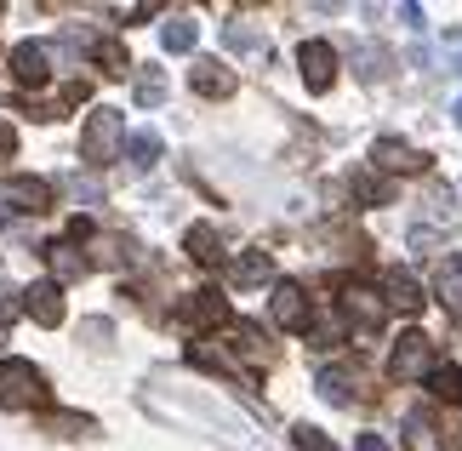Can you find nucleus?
Returning a JSON list of instances; mask_svg holds the SVG:
<instances>
[{
    "mask_svg": "<svg viewBox=\"0 0 462 451\" xmlns=\"http://www.w3.org/2000/svg\"><path fill=\"white\" fill-rule=\"evenodd\" d=\"M354 451H394V446H388L383 435H360V440H354Z\"/></svg>",
    "mask_w": 462,
    "mask_h": 451,
    "instance_id": "nucleus-27",
    "label": "nucleus"
},
{
    "mask_svg": "<svg viewBox=\"0 0 462 451\" xmlns=\"http://www.w3.org/2000/svg\"><path fill=\"white\" fill-rule=\"evenodd\" d=\"M23 315L34 320V326H63V286L34 280L29 292H23Z\"/></svg>",
    "mask_w": 462,
    "mask_h": 451,
    "instance_id": "nucleus-9",
    "label": "nucleus"
},
{
    "mask_svg": "<svg viewBox=\"0 0 462 451\" xmlns=\"http://www.w3.org/2000/svg\"><path fill=\"white\" fill-rule=\"evenodd\" d=\"M126 149H132L137 166H154V160H160V132H132V137H126Z\"/></svg>",
    "mask_w": 462,
    "mask_h": 451,
    "instance_id": "nucleus-20",
    "label": "nucleus"
},
{
    "mask_svg": "<svg viewBox=\"0 0 462 451\" xmlns=\"http://www.w3.org/2000/svg\"><path fill=\"white\" fill-rule=\"evenodd\" d=\"M0 12H6V6H0Z\"/></svg>",
    "mask_w": 462,
    "mask_h": 451,
    "instance_id": "nucleus-30",
    "label": "nucleus"
},
{
    "mask_svg": "<svg viewBox=\"0 0 462 451\" xmlns=\"http://www.w3.org/2000/svg\"><path fill=\"white\" fill-rule=\"evenodd\" d=\"M319 394H326L331 406H348V371H337V366H326V371H319Z\"/></svg>",
    "mask_w": 462,
    "mask_h": 451,
    "instance_id": "nucleus-21",
    "label": "nucleus"
},
{
    "mask_svg": "<svg viewBox=\"0 0 462 451\" xmlns=\"http://www.w3.org/2000/svg\"><path fill=\"white\" fill-rule=\"evenodd\" d=\"M46 206H51V183H46V177H6V183H0V211L41 218Z\"/></svg>",
    "mask_w": 462,
    "mask_h": 451,
    "instance_id": "nucleus-4",
    "label": "nucleus"
},
{
    "mask_svg": "<svg viewBox=\"0 0 462 451\" xmlns=\"http://www.w3.org/2000/svg\"><path fill=\"white\" fill-rule=\"evenodd\" d=\"M422 383H429V394H434V400H446V406L462 400V366H434Z\"/></svg>",
    "mask_w": 462,
    "mask_h": 451,
    "instance_id": "nucleus-16",
    "label": "nucleus"
},
{
    "mask_svg": "<svg viewBox=\"0 0 462 451\" xmlns=\"http://www.w3.org/2000/svg\"><path fill=\"white\" fill-rule=\"evenodd\" d=\"M388 371H394L400 383H422V377L434 371V343L422 337V332H405L394 343V354H388Z\"/></svg>",
    "mask_w": 462,
    "mask_h": 451,
    "instance_id": "nucleus-3",
    "label": "nucleus"
},
{
    "mask_svg": "<svg viewBox=\"0 0 462 451\" xmlns=\"http://www.w3.org/2000/svg\"><path fill=\"white\" fill-rule=\"evenodd\" d=\"M92 58L103 63V75H132V58H126V46H120V41H97Z\"/></svg>",
    "mask_w": 462,
    "mask_h": 451,
    "instance_id": "nucleus-19",
    "label": "nucleus"
},
{
    "mask_svg": "<svg viewBox=\"0 0 462 451\" xmlns=\"http://www.w3.org/2000/svg\"><path fill=\"white\" fill-rule=\"evenodd\" d=\"M17 149V132H12V120H0V160H6Z\"/></svg>",
    "mask_w": 462,
    "mask_h": 451,
    "instance_id": "nucleus-26",
    "label": "nucleus"
},
{
    "mask_svg": "<svg viewBox=\"0 0 462 451\" xmlns=\"http://www.w3.org/2000/svg\"><path fill=\"white\" fill-rule=\"evenodd\" d=\"M194 41H200V23H189V17H171V23L160 29V46L166 52H194Z\"/></svg>",
    "mask_w": 462,
    "mask_h": 451,
    "instance_id": "nucleus-18",
    "label": "nucleus"
},
{
    "mask_svg": "<svg viewBox=\"0 0 462 451\" xmlns=\"http://www.w3.org/2000/svg\"><path fill=\"white\" fill-rule=\"evenodd\" d=\"M343 315H348L360 332H383L388 303H383L377 292H371V286H348V292H343Z\"/></svg>",
    "mask_w": 462,
    "mask_h": 451,
    "instance_id": "nucleus-8",
    "label": "nucleus"
},
{
    "mask_svg": "<svg viewBox=\"0 0 462 451\" xmlns=\"http://www.w3.org/2000/svg\"><path fill=\"white\" fill-rule=\"evenodd\" d=\"M383 303H388V309H405V315H417L429 297H422L417 275H405V268H388V275H383Z\"/></svg>",
    "mask_w": 462,
    "mask_h": 451,
    "instance_id": "nucleus-12",
    "label": "nucleus"
},
{
    "mask_svg": "<svg viewBox=\"0 0 462 451\" xmlns=\"http://www.w3.org/2000/svg\"><path fill=\"white\" fill-rule=\"evenodd\" d=\"M291 440H297V451H337V446L319 435L314 423H297V428H291Z\"/></svg>",
    "mask_w": 462,
    "mask_h": 451,
    "instance_id": "nucleus-23",
    "label": "nucleus"
},
{
    "mask_svg": "<svg viewBox=\"0 0 462 451\" xmlns=\"http://www.w3.org/2000/svg\"><path fill=\"white\" fill-rule=\"evenodd\" d=\"M0 406H12V411L46 406V377H41V366H29V360H0Z\"/></svg>",
    "mask_w": 462,
    "mask_h": 451,
    "instance_id": "nucleus-2",
    "label": "nucleus"
},
{
    "mask_svg": "<svg viewBox=\"0 0 462 451\" xmlns=\"http://www.w3.org/2000/svg\"><path fill=\"white\" fill-rule=\"evenodd\" d=\"M189 86H194V92H200V98H228V92H235V69H223V63H194V75H189Z\"/></svg>",
    "mask_w": 462,
    "mask_h": 451,
    "instance_id": "nucleus-13",
    "label": "nucleus"
},
{
    "mask_svg": "<svg viewBox=\"0 0 462 451\" xmlns=\"http://www.w3.org/2000/svg\"><path fill=\"white\" fill-rule=\"evenodd\" d=\"M160 98H166V86H160V75L137 80V103H160Z\"/></svg>",
    "mask_w": 462,
    "mask_h": 451,
    "instance_id": "nucleus-25",
    "label": "nucleus"
},
{
    "mask_svg": "<svg viewBox=\"0 0 462 451\" xmlns=\"http://www.w3.org/2000/svg\"><path fill=\"white\" fill-rule=\"evenodd\" d=\"M183 246H189V258H194V263H217V258H223L217 229H211V223H194V229L183 234Z\"/></svg>",
    "mask_w": 462,
    "mask_h": 451,
    "instance_id": "nucleus-15",
    "label": "nucleus"
},
{
    "mask_svg": "<svg viewBox=\"0 0 462 451\" xmlns=\"http://www.w3.org/2000/svg\"><path fill=\"white\" fill-rule=\"evenodd\" d=\"M297 69H303V86H309V92H331V80H337V52H331V41H303V46H297Z\"/></svg>",
    "mask_w": 462,
    "mask_h": 451,
    "instance_id": "nucleus-6",
    "label": "nucleus"
},
{
    "mask_svg": "<svg viewBox=\"0 0 462 451\" xmlns=\"http://www.w3.org/2000/svg\"><path fill=\"white\" fill-rule=\"evenodd\" d=\"M86 275V258L75 246H51V286H63V280H80Z\"/></svg>",
    "mask_w": 462,
    "mask_h": 451,
    "instance_id": "nucleus-17",
    "label": "nucleus"
},
{
    "mask_svg": "<svg viewBox=\"0 0 462 451\" xmlns=\"http://www.w3.org/2000/svg\"><path fill=\"white\" fill-rule=\"evenodd\" d=\"M371 160H377L383 172H429V155L411 149V143H400V137H377Z\"/></svg>",
    "mask_w": 462,
    "mask_h": 451,
    "instance_id": "nucleus-11",
    "label": "nucleus"
},
{
    "mask_svg": "<svg viewBox=\"0 0 462 451\" xmlns=\"http://www.w3.org/2000/svg\"><path fill=\"white\" fill-rule=\"evenodd\" d=\"M269 309H274V326H286V332H309L314 326V303H309V292L297 280H280L274 286Z\"/></svg>",
    "mask_w": 462,
    "mask_h": 451,
    "instance_id": "nucleus-5",
    "label": "nucleus"
},
{
    "mask_svg": "<svg viewBox=\"0 0 462 451\" xmlns=\"http://www.w3.org/2000/svg\"><path fill=\"white\" fill-rule=\"evenodd\" d=\"M354 194H360V201H371V206H383L388 201V183L377 172H354Z\"/></svg>",
    "mask_w": 462,
    "mask_h": 451,
    "instance_id": "nucleus-22",
    "label": "nucleus"
},
{
    "mask_svg": "<svg viewBox=\"0 0 462 451\" xmlns=\"http://www.w3.org/2000/svg\"><path fill=\"white\" fill-rule=\"evenodd\" d=\"M228 337H235V349H240V354H263V332H257V326H235Z\"/></svg>",
    "mask_w": 462,
    "mask_h": 451,
    "instance_id": "nucleus-24",
    "label": "nucleus"
},
{
    "mask_svg": "<svg viewBox=\"0 0 462 451\" xmlns=\"http://www.w3.org/2000/svg\"><path fill=\"white\" fill-rule=\"evenodd\" d=\"M457 75H462V58H457Z\"/></svg>",
    "mask_w": 462,
    "mask_h": 451,
    "instance_id": "nucleus-29",
    "label": "nucleus"
},
{
    "mask_svg": "<svg viewBox=\"0 0 462 451\" xmlns=\"http://www.w3.org/2000/svg\"><path fill=\"white\" fill-rule=\"evenodd\" d=\"M269 275H274L269 251H245V258L228 263V280H235V286H257V280H269Z\"/></svg>",
    "mask_w": 462,
    "mask_h": 451,
    "instance_id": "nucleus-14",
    "label": "nucleus"
},
{
    "mask_svg": "<svg viewBox=\"0 0 462 451\" xmlns=\"http://www.w3.org/2000/svg\"><path fill=\"white\" fill-rule=\"evenodd\" d=\"M451 115H457V126H462V98H457V109H451Z\"/></svg>",
    "mask_w": 462,
    "mask_h": 451,
    "instance_id": "nucleus-28",
    "label": "nucleus"
},
{
    "mask_svg": "<svg viewBox=\"0 0 462 451\" xmlns=\"http://www.w3.org/2000/svg\"><path fill=\"white\" fill-rule=\"evenodd\" d=\"M120 143H126V115L120 109H92L86 115V132H80V160L86 166H109Z\"/></svg>",
    "mask_w": 462,
    "mask_h": 451,
    "instance_id": "nucleus-1",
    "label": "nucleus"
},
{
    "mask_svg": "<svg viewBox=\"0 0 462 451\" xmlns=\"http://www.w3.org/2000/svg\"><path fill=\"white\" fill-rule=\"evenodd\" d=\"M177 320H183V326H223V320H228V297H217V292H189L183 303H177Z\"/></svg>",
    "mask_w": 462,
    "mask_h": 451,
    "instance_id": "nucleus-10",
    "label": "nucleus"
},
{
    "mask_svg": "<svg viewBox=\"0 0 462 451\" xmlns=\"http://www.w3.org/2000/svg\"><path fill=\"white\" fill-rule=\"evenodd\" d=\"M6 69H12V80H17V86H46V75H51V46H46V41H23V46H12Z\"/></svg>",
    "mask_w": 462,
    "mask_h": 451,
    "instance_id": "nucleus-7",
    "label": "nucleus"
}]
</instances>
